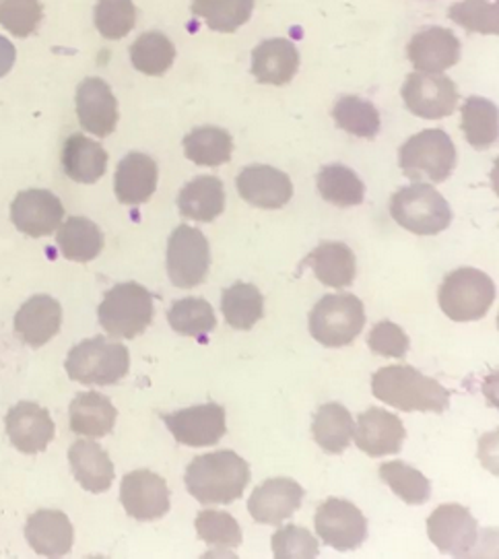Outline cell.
<instances>
[{"mask_svg":"<svg viewBox=\"0 0 499 559\" xmlns=\"http://www.w3.org/2000/svg\"><path fill=\"white\" fill-rule=\"evenodd\" d=\"M368 345L376 355L403 359L411 349V338L399 324H394L390 320H382L371 329Z\"/></svg>","mask_w":499,"mask_h":559,"instance_id":"7dc6e473","label":"cell"},{"mask_svg":"<svg viewBox=\"0 0 499 559\" xmlns=\"http://www.w3.org/2000/svg\"><path fill=\"white\" fill-rule=\"evenodd\" d=\"M299 69V52L285 38L264 39L252 52L250 73L262 85H287Z\"/></svg>","mask_w":499,"mask_h":559,"instance_id":"d4e9b609","label":"cell"},{"mask_svg":"<svg viewBox=\"0 0 499 559\" xmlns=\"http://www.w3.org/2000/svg\"><path fill=\"white\" fill-rule=\"evenodd\" d=\"M169 326L182 336L206 341L217 326L213 306L203 298H182L171 304L167 312Z\"/></svg>","mask_w":499,"mask_h":559,"instance_id":"f35d334b","label":"cell"},{"mask_svg":"<svg viewBox=\"0 0 499 559\" xmlns=\"http://www.w3.org/2000/svg\"><path fill=\"white\" fill-rule=\"evenodd\" d=\"M314 524L318 537L336 551H352L368 539V519L347 500L331 498L320 503Z\"/></svg>","mask_w":499,"mask_h":559,"instance_id":"8fae6325","label":"cell"},{"mask_svg":"<svg viewBox=\"0 0 499 559\" xmlns=\"http://www.w3.org/2000/svg\"><path fill=\"white\" fill-rule=\"evenodd\" d=\"M390 215L396 224L417 236H438L452 224V206L426 182L401 188L390 199Z\"/></svg>","mask_w":499,"mask_h":559,"instance_id":"277c9868","label":"cell"},{"mask_svg":"<svg viewBox=\"0 0 499 559\" xmlns=\"http://www.w3.org/2000/svg\"><path fill=\"white\" fill-rule=\"evenodd\" d=\"M304 496V487L294 479H266L248 498V512L259 524L278 526L281 522L292 519L301 508Z\"/></svg>","mask_w":499,"mask_h":559,"instance_id":"d6986e66","label":"cell"},{"mask_svg":"<svg viewBox=\"0 0 499 559\" xmlns=\"http://www.w3.org/2000/svg\"><path fill=\"white\" fill-rule=\"evenodd\" d=\"M76 116L83 131L104 139L110 136L118 127V99L111 87L99 76H87L76 87Z\"/></svg>","mask_w":499,"mask_h":559,"instance_id":"2e32d148","label":"cell"},{"mask_svg":"<svg viewBox=\"0 0 499 559\" xmlns=\"http://www.w3.org/2000/svg\"><path fill=\"white\" fill-rule=\"evenodd\" d=\"M355 444L371 459L399 454L407 438L405 424L401 417L389 411L371 407L359 415L357 426L353 429Z\"/></svg>","mask_w":499,"mask_h":559,"instance_id":"ac0fdd59","label":"cell"},{"mask_svg":"<svg viewBox=\"0 0 499 559\" xmlns=\"http://www.w3.org/2000/svg\"><path fill=\"white\" fill-rule=\"evenodd\" d=\"M93 21L104 38H127L136 25V7L132 0H97Z\"/></svg>","mask_w":499,"mask_h":559,"instance_id":"b9f144b4","label":"cell"},{"mask_svg":"<svg viewBox=\"0 0 499 559\" xmlns=\"http://www.w3.org/2000/svg\"><path fill=\"white\" fill-rule=\"evenodd\" d=\"M118 411L99 392H79L69 407V426L76 436L104 438L116 426Z\"/></svg>","mask_w":499,"mask_h":559,"instance_id":"f1b7e54d","label":"cell"},{"mask_svg":"<svg viewBox=\"0 0 499 559\" xmlns=\"http://www.w3.org/2000/svg\"><path fill=\"white\" fill-rule=\"evenodd\" d=\"M236 187L241 199L259 209H283L294 197L292 178L273 166H248L240 171Z\"/></svg>","mask_w":499,"mask_h":559,"instance_id":"44dd1931","label":"cell"},{"mask_svg":"<svg viewBox=\"0 0 499 559\" xmlns=\"http://www.w3.org/2000/svg\"><path fill=\"white\" fill-rule=\"evenodd\" d=\"M62 171L79 185H95L108 169V153L85 134H71L62 145Z\"/></svg>","mask_w":499,"mask_h":559,"instance_id":"484cf974","label":"cell"},{"mask_svg":"<svg viewBox=\"0 0 499 559\" xmlns=\"http://www.w3.org/2000/svg\"><path fill=\"white\" fill-rule=\"evenodd\" d=\"M366 324L364 301L353 294L324 296L310 312V335L324 347H347Z\"/></svg>","mask_w":499,"mask_h":559,"instance_id":"ba28073f","label":"cell"},{"mask_svg":"<svg viewBox=\"0 0 499 559\" xmlns=\"http://www.w3.org/2000/svg\"><path fill=\"white\" fill-rule=\"evenodd\" d=\"M11 444L23 454H39L55 440L56 426L50 411L32 401L11 407L4 419Z\"/></svg>","mask_w":499,"mask_h":559,"instance_id":"e0dca14e","label":"cell"},{"mask_svg":"<svg viewBox=\"0 0 499 559\" xmlns=\"http://www.w3.org/2000/svg\"><path fill=\"white\" fill-rule=\"evenodd\" d=\"M129 50L132 67L143 75H166L176 60V46L162 32H147L139 36Z\"/></svg>","mask_w":499,"mask_h":559,"instance_id":"ab89813d","label":"cell"},{"mask_svg":"<svg viewBox=\"0 0 499 559\" xmlns=\"http://www.w3.org/2000/svg\"><path fill=\"white\" fill-rule=\"evenodd\" d=\"M25 539L37 556L62 558L73 549V524L60 510H37L27 519Z\"/></svg>","mask_w":499,"mask_h":559,"instance_id":"603a6c76","label":"cell"},{"mask_svg":"<svg viewBox=\"0 0 499 559\" xmlns=\"http://www.w3.org/2000/svg\"><path fill=\"white\" fill-rule=\"evenodd\" d=\"M64 370L73 382L111 386L129 373V349L108 336H92L74 345L64 361Z\"/></svg>","mask_w":499,"mask_h":559,"instance_id":"3957f363","label":"cell"},{"mask_svg":"<svg viewBox=\"0 0 499 559\" xmlns=\"http://www.w3.org/2000/svg\"><path fill=\"white\" fill-rule=\"evenodd\" d=\"M378 475L403 502L421 506L431 498V484L426 475L403 461L380 465Z\"/></svg>","mask_w":499,"mask_h":559,"instance_id":"60d3db41","label":"cell"},{"mask_svg":"<svg viewBox=\"0 0 499 559\" xmlns=\"http://www.w3.org/2000/svg\"><path fill=\"white\" fill-rule=\"evenodd\" d=\"M498 2L487 0H463L450 7L448 17L466 32L483 34V36H498L499 34Z\"/></svg>","mask_w":499,"mask_h":559,"instance_id":"7bdbcfd3","label":"cell"},{"mask_svg":"<svg viewBox=\"0 0 499 559\" xmlns=\"http://www.w3.org/2000/svg\"><path fill=\"white\" fill-rule=\"evenodd\" d=\"M427 535L442 554L468 558L479 543V522L461 503H444L427 519Z\"/></svg>","mask_w":499,"mask_h":559,"instance_id":"30bf717a","label":"cell"},{"mask_svg":"<svg viewBox=\"0 0 499 559\" xmlns=\"http://www.w3.org/2000/svg\"><path fill=\"white\" fill-rule=\"evenodd\" d=\"M64 219V206L55 192L44 188L21 190L11 203V222L29 238L55 234Z\"/></svg>","mask_w":499,"mask_h":559,"instance_id":"5bb4252c","label":"cell"},{"mask_svg":"<svg viewBox=\"0 0 499 559\" xmlns=\"http://www.w3.org/2000/svg\"><path fill=\"white\" fill-rule=\"evenodd\" d=\"M44 20L39 0H0V25L15 38H29Z\"/></svg>","mask_w":499,"mask_h":559,"instance_id":"ee69618b","label":"cell"},{"mask_svg":"<svg viewBox=\"0 0 499 559\" xmlns=\"http://www.w3.org/2000/svg\"><path fill=\"white\" fill-rule=\"evenodd\" d=\"M69 463L74 479L85 491L104 493L114 484V463L110 454L93 440H76L69 450Z\"/></svg>","mask_w":499,"mask_h":559,"instance_id":"4316f807","label":"cell"},{"mask_svg":"<svg viewBox=\"0 0 499 559\" xmlns=\"http://www.w3.org/2000/svg\"><path fill=\"white\" fill-rule=\"evenodd\" d=\"M162 419L178 444L190 448L215 447L225 431V409L217 403H204L188 409L162 413Z\"/></svg>","mask_w":499,"mask_h":559,"instance_id":"4fadbf2b","label":"cell"},{"mask_svg":"<svg viewBox=\"0 0 499 559\" xmlns=\"http://www.w3.org/2000/svg\"><path fill=\"white\" fill-rule=\"evenodd\" d=\"M166 269L169 281L180 289L201 285L211 269V248L203 231L180 225L167 240Z\"/></svg>","mask_w":499,"mask_h":559,"instance_id":"9c48e42d","label":"cell"},{"mask_svg":"<svg viewBox=\"0 0 499 559\" xmlns=\"http://www.w3.org/2000/svg\"><path fill=\"white\" fill-rule=\"evenodd\" d=\"M102 329L114 338L143 335L153 322V296L147 287L127 281L114 285L97 308Z\"/></svg>","mask_w":499,"mask_h":559,"instance_id":"5b68a950","label":"cell"},{"mask_svg":"<svg viewBox=\"0 0 499 559\" xmlns=\"http://www.w3.org/2000/svg\"><path fill=\"white\" fill-rule=\"evenodd\" d=\"M178 209L186 219L211 224L225 209V188L215 176H199L190 180L178 194Z\"/></svg>","mask_w":499,"mask_h":559,"instance_id":"f546056e","label":"cell"},{"mask_svg":"<svg viewBox=\"0 0 499 559\" xmlns=\"http://www.w3.org/2000/svg\"><path fill=\"white\" fill-rule=\"evenodd\" d=\"M182 143L186 157L204 168H219L234 155V139L219 127H199L188 132Z\"/></svg>","mask_w":499,"mask_h":559,"instance_id":"836d02e7","label":"cell"},{"mask_svg":"<svg viewBox=\"0 0 499 559\" xmlns=\"http://www.w3.org/2000/svg\"><path fill=\"white\" fill-rule=\"evenodd\" d=\"M496 283L487 273L473 266H463L445 275L440 285V308L454 322L482 320L496 301Z\"/></svg>","mask_w":499,"mask_h":559,"instance_id":"52a82bcc","label":"cell"},{"mask_svg":"<svg viewBox=\"0 0 499 559\" xmlns=\"http://www.w3.org/2000/svg\"><path fill=\"white\" fill-rule=\"evenodd\" d=\"M301 266H310L314 271L316 280L326 287L343 289L349 287L355 281L357 261L352 248L343 242H322L314 252L306 257Z\"/></svg>","mask_w":499,"mask_h":559,"instance_id":"83f0119b","label":"cell"},{"mask_svg":"<svg viewBox=\"0 0 499 559\" xmlns=\"http://www.w3.org/2000/svg\"><path fill=\"white\" fill-rule=\"evenodd\" d=\"M408 112L424 120H442L456 110V83L442 73H413L403 85Z\"/></svg>","mask_w":499,"mask_h":559,"instance_id":"7c38bea8","label":"cell"},{"mask_svg":"<svg viewBox=\"0 0 499 559\" xmlns=\"http://www.w3.org/2000/svg\"><path fill=\"white\" fill-rule=\"evenodd\" d=\"M316 187L320 197L334 206L361 205L366 201V185L352 168L343 164H331L318 171Z\"/></svg>","mask_w":499,"mask_h":559,"instance_id":"e575fe53","label":"cell"},{"mask_svg":"<svg viewBox=\"0 0 499 559\" xmlns=\"http://www.w3.org/2000/svg\"><path fill=\"white\" fill-rule=\"evenodd\" d=\"M456 147L442 129L417 132L399 151V166L413 182H445L456 168Z\"/></svg>","mask_w":499,"mask_h":559,"instance_id":"8992f818","label":"cell"},{"mask_svg":"<svg viewBox=\"0 0 499 559\" xmlns=\"http://www.w3.org/2000/svg\"><path fill=\"white\" fill-rule=\"evenodd\" d=\"M159 169L147 153H129L116 168L114 192L122 205H143L157 190Z\"/></svg>","mask_w":499,"mask_h":559,"instance_id":"cb8c5ba5","label":"cell"},{"mask_svg":"<svg viewBox=\"0 0 499 559\" xmlns=\"http://www.w3.org/2000/svg\"><path fill=\"white\" fill-rule=\"evenodd\" d=\"M15 335L29 347H44L50 343L62 326V306L46 294L27 299L13 320Z\"/></svg>","mask_w":499,"mask_h":559,"instance_id":"7402d4cb","label":"cell"},{"mask_svg":"<svg viewBox=\"0 0 499 559\" xmlns=\"http://www.w3.org/2000/svg\"><path fill=\"white\" fill-rule=\"evenodd\" d=\"M333 118L341 131L349 132L357 139H376L382 129L378 108L359 95L338 97L334 104Z\"/></svg>","mask_w":499,"mask_h":559,"instance_id":"74e56055","label":"cell"},{"mask_svg":"<svg viewBox=\"0 0 499 559\" xmlns=\"http://www.w3.org/2000/svg\"><path fill=\"white\" fill-rule=\"evenodd\" d=\"M373 396L399 411L444 413L450 405V392L411 366H389L371 376Z\"/></svg>","mask_w":499,"mask_h":559,"instance_id":"7a4b0ae2","label":"cell"},{"mask_svg":"<svg viewBox=\"0 0 499 559\" xmlns=\"http://www.w3.org/2000/svg\"><path fill=\"white\" fill-rule=\"evenodd\" d=\"M353 429L352 413L341 403H326L314 413L312 436L316 444L326 454L345 452L352 442Z\"/></svg>","mask_w":499,"mask_h":559,"instance_id":"d6a6232c","label":"cell"},{"mask_svg":"<svg viewBox=\"0 0 499 559\" xmlns=\"http://www.w3.org/2000/svg\"><path fill=\"white\" fill-rule=\"evenodd\" d=\"M461 129L468 145L479 151L489 150L494 143H498V106L485 97H468L463 104Z\"/></svg>","mask_w":499,"mask_h":559,"instance_id":"d590c367","label":"cell"},{"mask_svg":"<svg viewBox=\"0 0 499 559\" xmlns=\"http://www.w3.org/2000/svg\"><path fill=\"white\" fill-rule=\"evenodd\" d=\"M120 502L136 521L164 519L169 512V487L166 479L148 468L127 473L120 487Z\"/></svg>","mask_w":499,"mask_h":559,"instance_id":"9a60e30c","label":"cell"},{"mask_svg":"<svg viewBox=\"0 0 499 559\" xmlns=\"http://www.w3.org/2000/svg\"><path fill=\"white\" fill-rule=\"evenodd\" d=\"M273 554L277 559H314L320 556V547L308 528L287 524L273 535Z\"/></svg>","mask_w":499,"mask_h":559,"instance_id":"bcb514c9","label":"cell"},{"mask_svg":"<svg viewBox=\"0 0 499 559\" xmlns=\"http://www.w3.org/2000/svg\"><path fill=\"white\" fill-rule=\"evenodd\" d=\"M190 11L204 20L209 29L234 34L252 17L254 0H192Z\"/></svg>","mask_w":499,"mask_h":559,"instance_id":"8d00e7d4","label":"cell"},{"mask_svg":"<svg viewBox=\"0 0 499 559\" xmlns=\"http://www.w3.org/2000/svg\"><path fill=\"white\" fill-rule=\"evenodd\" d=\"M411 64L419 73H444L461 60V39L445 27H426L407 46Z\"/></svg>","mask_w":499,"mask_h":559,"instance_id":"ffe728a7","label":"cell"},{"mask_svg":"<svg viewBox=\"0 0 499 559\" xmlns=\"http://www.w3.org/2000/svg\"><path fill=\"white\" fill-rule=\"evenodd\" d=\"M194 528H197L199 539H203L209 545H215V547H238L243 539L238 521L231 514L219 512V510L199 512V516L194 521Z\"/></svg>","mask_w":499,"mask_h":559,"instance_id":"f6af8a7d","label":"cell"},{"mask_svg":"<svg viewBox=\"0 0 499 559\" xmlns=\"http://www.w3.org/2000/svg\"><path fill=\"white\" fill-rule=\"evenodd\" d=\"M56 243L67 261L92 262L104 250V231L87 217H69L56 229Z\"/></svg>","mask_w":499,"mask_h":559,"instance_id":"4dcf8cb0","label":"cell"},{"mask_svg":"<svg viewBox=\"0 0 499 559\" xmlns=\"http://www.w3.org/2000/svg\"><path fill=\"white\" fill-rule=\"evenodd\" d=\"M15 58H17L15 46L0 36V79L11 73V69L15 67Z\"/></svg>","mask_w":499,"mask_h":559,"instance_id":"c3c4849f","label":"cell"},{"mask_svg":"<svg viewBox=\"0 0 499 559\" xmlns=\"http://www.w3.org/2000/svg\"><path fill=\"white\" fill-rule=\"evenodd\" d=\"M250 465L231 450H217L197 456L186 468L185 484L194 500L231 503L240 500L250 484Z\"/></svg>","mask_w":499,"mask_h":559,"instance_id":"6da1fadb","label":"cell"},{"mask_svg":"<svg viewBox=\"0 0 499 559\" xmlns=\"http://www.w3.org/2000/svg\"><path fill=\"white\" fill-rule=\"evenodd\" d=\"M222 312L231 329L250 331L264 318V296L252 283H234L223 289Z\"/></svg>","mask_w":499,"mask_h":559,"instance_id":"1f68e13d","label":"cell"}]
</instances>
